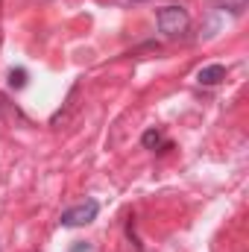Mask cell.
Here are the masks:
<instances>
[{
    "label": "cell",
    "mask_w": 249,
    "mask_h": 252,
    "mask_svg": "<svg viewBox=\"0 0 249 252\" xmlns=\"http://www.w3.org/2000/svg\"><path fill=\"white\" fill-rule=\"evenodd\" d=\"M156 21H158V30L164 35H170V38L182 35L187 27H190V18H187V12L182 6H164V9H158Z\"/></svg>",
    "instance_id": "6da1fadb"
},
{
    "label": "cell",
    "mask_w": 249,
    "mask_h": 252,
    "mask_svg": "<svg viewBox=\"0 0 249 252\" xmlns=\"http://www.w3.org/2000/svg\"><path fill=\"white\" fill-rule=\"evenodd\" d=\"M97 211H100L97 199H85V202H79V205L67 208L62 217H59V223H62V226H67V229H79V226L94 223V220H97Z\"/></svg>",
    "instance_id": "7a4b0ae2"
},
{
    "label": "cell",
    "mask_w": 249,
    "mask_h": 252,
    "mask_svg": "<svg viewBox=\"0 0 249 252\" xmlns=\"http://www.w3.org/2000/svg\"><path fill=\"white\" fill-rule=\"evenodd\" d=\"M223 79H226V67L223 64H208V67H199V73H196L199 85H220Z\"/></svg>",
    "instance_id": "3957f363"
},
{
    "label": "cell",
    "mask_w": 249,
    "mask_h": 252,
    "mask_svg": "<svg viewBox=\"0 0 249 252\" xmlns=\"http://www.w3.org/2000/svg\"><path fill=\"white\" fill-rule=\"evenodd\" d=\"M214 6L223 9V12H229V15H244L247 0H214Z\"/></svg>",
    "instance_id": "277c9868"
},
{
    "label": "cell",
    "mask_w": 249,
    "mask_h": 252,
    "mask_svg": "<svg viewBox=\"0 0 249 252\" xmlns=\"http://www.w3.org/2000/svg\"><path fill=\"white\" fill-rule=\"evenodd\" d=\"M24 85H27V70L24 67H12L9 70V88H18L21 91Z\"/></svg>",
    "instance_id": "5b68a950"
},
{
    "label": "cell",
    "mask_w": 249,
    "mask_h": 252,
    "mask_svg": "<svg viewBox=\"0 0 249 252\" xmlns=\"http://www.w3.org/2000/svg\"><path fill=\"white\" fill-rule=\"evenodd\" d=\"M141 144H144L147 150H156V147H161V132H158V129H147V132L141 135Z\"/></svg>",
    "instance_id": "8992f818"
}]
</instances>
